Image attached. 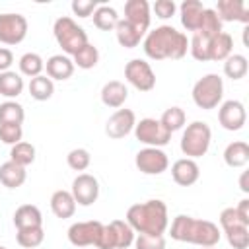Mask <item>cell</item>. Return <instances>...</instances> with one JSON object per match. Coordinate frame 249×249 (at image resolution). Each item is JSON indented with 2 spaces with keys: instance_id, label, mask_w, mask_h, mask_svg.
I'll return each mask as SVG.
<instances>
[{
  "instance_id": "obj_24",
  "label": "cell",
  "mask_w": 249,
  "mask_h": 249,
  "mask_svg": "<svg viewBox=\"0 0 249 249\" xmlns=\"http://www.w3.org/2000/svg\"><path fill=\"white\" fill-rule=\"evenodd\" d=\"M14 226H16V230L41 228L43 226V214L35 204H21L14 212Z\"/></svg>"
},
{
  "instance_id": "obj_27",
  "label": "cell",
  "mask_w": 249,
  "mask_h": 249,
  "mask_svg": "<svg viewBox=\"0 0 249 249\" xmlns=\"http://www.w3.org/2000/svg\"><path fill=\"white\" fill-rule=\"evenodd\" d=\"M115 35H117V41L121 47L124 49H134L140 45V41L144 39L146 33H142L140 29H136L134 25H130L126 19H119L117 27H115Z\"/></svg>"
},
{
  "instance_id": "obj_41",
  "label": "cell",
  "mask_w": 249,
  "mask_h": 249,
  "mask_svg": "<svg viewBox=\"0 0 249 249\" xmlns=\"http://www.w3.org/2000/svg\"><path fill=\"white\" fill-rule=\"evenodd\" d=\"M66 163L74 171H86L89 167V163H91V156H89V152L86 148H74V150L68 152Z\"/></svg>"
},
{
  "instance_id": "obj_45",
  "label": "cell",
  "mask_w": 249,
  "mask_h": 249,
  "mask_svg": "<svg viewBox=\"0 0 249 249\" xmlns=\"http://www.w3.org/2000/svg\"><path fill=\"white\" fill-rule=\"evenodd\" d=\"M97 2L95 0H74L72 2V12H74V16H78V18H89L95 10H97Z\"/></svg>"
},
{
  "instance_id": "obj_16",
  "label": "cell",
  "mask_w": 249,
  "mask_h": 249,
  "mask_svg": "<svg viewBox=\"0 0 249 249\" xmlns=\"http://www.w3.org/2000/svg\"><path fill=\"white\" fill-rule=\"evenodd\" d=\"M136 115L132 109H117L105 123V134L113 140H121L134 130Z\"/></svg>"
},
{
  "instance_id": "obj_8",
  "label": "cell",
  "mask_w": 249,
  "mask_h": 249,
  "mask_svg": "<svg viewBox=\"0 0 249 249\" xmlns=\"http://www.w3.org/2000/svg\"><path fill=\"white\" fill-rule=\"evenodd\" d=\"M134 230L124 220H113L103 224L97 249H128L134 243Z\"/></svg>"
},
{
  "instance_id": "obj_30",
  "label": "cell",
  "mask_w": 249,
  "mask_h": 249,
  "mask_svg": "<svg viewBox=\"0 0 249 249\" xmlns=\"http://www.w3.org/2000/svg\"><path fill=\"white\" fill-rule=\"evenodd\" d=\"M27 89H29V95H31L35 101H47V99H51L53 93H54V84H53V80H51L49 76H43V74H41V76L31 78Z\"/></svg>"
},
{
  "instance_id": "obj_25",
  "label": "cell",
  "mask_w": 249,
  "mask_h": 249,
  "mask_svg": "<svg viewBox=\"0 0 249 249\" xmlns=\"http://www.w3.org/2000/svg\"><path fill=\"white\" fill-rule=\"evenodd\" d=\"M25 179H27L25 167L14 163L12 160H8V161H4L0 165V183L6 189H18V187H21L25 183Z\"/></svg>"
},
{
  "instance_id": "obj_9",
  "label": "cell",
  "mask_w": 249,
  "mask_h": 249,
  "mask_svg": "<svg viewBox=\"0 0 249 249\" xmlns=\"http://www.w3.org/2000/svg\"><path fill=\"white\" fill-rule=\"evenodd\" d=\"M132 132H134V138L140 144H146L148 148H161V146L169 144V140H171V132H167L163 128L160 119H152V117L140 119L134 124Z\"/></svg>"
},
{
  "instance_id": "obj_33",
  "label": "cell",
  "mask_w": 249,
  "mask_h": 249,
  "mask_svg": "<svg viewBox=\"0 0 249 249\" xmlns=\"http://www.w3.org/2000/svg\"><path fill=\"white\" fill-rule=\"evenodd\" d=\"M249 70V62H247V56L243 54H230L226 60H224V74L230 78V80H241L245 78Z\"/></svg>"
},
{
  "instance_id": "obj_29",
  "label": "cell",
  "mask_w": 249,
  "mask_h": 249,
  "mask_svg": "<svg viewBox=\"0 0 249 249\" xmlns=\"http://www.w3.org/2000/svg\"><path fill=\"white\" fill-rule=\"evenodd\" d=\"M212 39L214 37H208V35L198 33V31L193 33V37L189 41V51H191V54H193L195 60H198V62L210 60V45H212Z\"/></svg>"
},
{
  "instance_id": "obj_4",
  "label": "cell",
  "mask_w": 249,
  "mask_h": 249,
  "mask_svg": "<svg viewBox=\"0 0 249 249\" xmlns=\"http://www.w3.org/2000/svg\"><path fill=\"white\" fill-rule=\"evenodd\" d=\"M53 33H54V39L58 43V47L62 49V53L66 56H74L84 45H88V33L84 31L82 25H78L72 18L68 16H62L54 21L53 25Z\"/></svg>"
},
{
  "instance_id": "obj_10",
  "label": "cell",
  "mask_w": 249,
  "mask_h": 249,
  "mask_svg": "<svg viewBox=\"0 0 249 249\" xmlns=\"http://www.w3.org/2000/svg\"><path fill=\"white\" fill-rule=\"evenodd\" d=\"M124 78L138 91H152L156 88V74H154L150 62H146L142 58H132L126 62Z\"/></svg>"
},
{
  "instance_id": "obj_2",
  "label": "cell",
  "mask_w": 249,
  "mask_h": 249,
  "mask_svg": "<svg viewBox=\"0 0 249 249\" xmlns=\"http://www.w3.org/2000/svg\"><path fill=\"white\" fill-rule=\"evenodd\" d=\"M169 235L171 239L181 243H191L198 247H216L222 237V231L210 220H198L187 214H179L171 222Z\"/></svg>"
},
{
  "instance_id": "obj_23",
  "label": "cell",
  "mask_w": 249,
  "mask_h": 249,
  "mask_svg": "<svg viewBox=\"0 0 249 249\" xmlns=\"http://www.w3.org/2000/svg\"><path fill=\"white\" fill-rule=\"evenodd\" d=\"M51 210H53V214H54L56 218H60V220L72 218L74 212H76V200H74L72 193H70V191H64V189L54 191V193L51 195Z\"/></svg>"
},
{
  "instance_id": "obj_1",
  "label": "cell",
  "mask_w": 249,
  "mask_h": 249,
  "mask_svg": "<svg viewBox=\"0 0 249 249\" xmlns=\"http://www.w3.org/2000/svg\"><path fill=\"white\" fill-rule=\"evenodd\" d=\"M142 49L152 60H179L189 51V39L173 25H160L146 33Z\"/></svg>"
},
{
  "instance_id": "obj_44",
  "label": "cell",
  "mask_w": 249,
  "mask_h": 249,
  "mask_svg": "<svg viewBox=\"0 0 249 249\" xmlns=\"http://www.w3.org/2000/svg\"><path fill=\"white\" fill-rule=\"evenodd\" d=\"M152 10H154L156 18H160V19H169V18L175 16L177 4H175L173 0H156L154 6H152Z\"/></svg>"
},
{
  "instance_id": "obj_22",
  "label": "cell",
  "mask_w": 249,
  "mask_h": 249,
  "mask_svg": "<svg viewBox=\"0 0 249 249\" xmlns=\"http://www.w3.org/2000/svg\"><path fill=\"white\" fill-rule=\"evenodd\" d=\"M74 68H76V66H74L72 58L66 56V54H53V56L47 60V64H45L47 76H49L51 80H60V82L68 80V78L74 74Z\"/></svg>"
},
{
  "instance_id": "obj_28",
  "label": "cell",
  "mask_w": 249,
  "mask_h": 249,
  "mask_svg": "<svg viewBox=\"0 0 249 249\" xmlns=\"http://www.w3.org/2000/svg\"><path fill=\"white\" fill-rule=\"evenodd\" d=\"M23 88H25V84H23L21 74H18V72H14V70L0 72V95L12 99V97L21 95Z\"/></svg>"
},
{
  "instance_id": "obj_31",
  "label": "cell",
  "mask_w": 249,
  "mask_h": 249,
  "mask_svg": "<svg viewBox=\"0 0 249 249\" xmlns=\"http://www.w3.org/2000/svg\"><path fill=\"white\" fill-rule=\"evenodd\" d=\"M233 51V39L230 33L222 31L220 35H216L212 39V45H210V60L214 62H220V60H226Z\"/></svg>"
},
{
  "instance_id": "obj_46",
  "label": "cell",
  "mask_w": 249,
  "mask_h": 249,
  "mask_svg": "<svg viewBox=\"0 0 249 249\" xmlns=\"http://www.w3.org/2000/svg\"><path fill=\"white\" fill-rule=\"evenodd\" d=\"M12 64H14V54H12V51L6 49V47H0V72L10 70Z\"/></svg>"
},
{
  "instance_id": "obj_35",
  "label": "cell",
  "mask_w": 249,
  "mask_h": 249,
  "mask_svg": "<svg viewBox=\"0 0 249 249\" xmlns=\"http://www.w3.org/2000/svg\"><path fill=\"white\" fill-rule=\"evenodd\" d=\"M25 119V111H23V105L18 103V101H4L0 103V124L4 123H10V124H21Z\"/></svg>"
},
{
  "instance_id": "obj_6",
  "label": "cell",
  "mask_w": 249,
  "mask_h": 249,
  "mask_svg": "<svg viewBox=\"0 0 249 249\" xmlns=\"http://www.w3.org/2000/svg\"><path fill=\"white\" fill-rule=\"evenodd\" d=\"M224 97V80L218 74H204L193 86V101L198 109L210 111L222 103Z\"/></svg>"
},
{
  "instance_id": "obj_14",
  "label": "cell",
  "mask_w": 249,
  "mask_h": 249,
  "mask_svg": "<svg viewBox=\"0 0 249 249\" xmlns=\"http://www.w3.org/2000/svg\"><path fill=\"white\" fill-rule=\"evenodd\" d=\"M218 121L222 124V128L230 130V132H235V130H241L245 121H247V111H245V105L237 99H228L224 103H220V109H218Z\"/></svg>"
},
{
  "instance_id": "obj_15",
  "label": "cell",
  "mask_w": 249,
  "mask_h": 249,
  "mask_svg": "<svg viewBox=\"0 0 249 249\" xmlns=\"http://www.w3.org/2000/svg\"><path fill=\"white\" fill-rule=\"evenodd\" d=\"M76 204L80 206H91L97 196H99V181L89 175V173H80L74 181H72V189H70Z\"/></svg>"
},
{
  "instance_id": "obj_17",
  "label": "cell",
  "mask_w": 249,
  "mask_h": 249,
  "mask_svg": "<svg viewBox=\"0 0 249 249\" xmlns=\"http://www.w3.org/2000/svg\"><path fill=\"white\" fill-rule=\"evenodd\" d=\"M130 25H134L136 29H140L142 33L148 31L150 27V4L146 0H126L124 2V18Z\"/></svg>"
},
{
  "instance_id": "obj_40",
  "label": "cell",
  "mask_w": 249,
  "mask_h": 249,
  "mask_svg": "<svg viewBox=\"0 0 249 249\" xmlns=\"http://www.w3.org/2000/svg\"><path fill=\"white\" fill-rule=\"evenodd\" d=\"M196 31L198 33H204L208 37H216V35L222 33V21H220L218 14L214 12V8H204L202 21H200V27Z\"/></svg>"
},
{
  "instance_id": "obj_11",
  "label": "cell",
  "mask_w": 249,
  "mask_h": 249,
  "mask_svg": "<svg viewBox=\"0 0 249 249\" xmlns=\"http://www.w3.org/2000/svg\"><path fill=\"white\" fill-rule=\"evenodd\" d=\"M134 163L144 175H161L169 167V158L161 148H142L134 156Z\"/></svg>"
},
{
  "instance_id": "obj_34",
  "label": "cell",
  "mask_w": 249,
  "mask_h": 249,
  "mask_svg": "<svg viewBox=\"0 0 249 249\" xmlns=\"http://www.w3.org/2000/svg\"><path fill=\"white\" fill-rule=\"evenodd\" d=\"M160 123L163 124V128H165L167 132L173 134V132H177V130H181V128L185 126L187 115H185V111H183L181 107L173 105V107H169V109L163 111V115L160 117Z\"/></svg>"
},
{
  "instance_id": "obj_50",
  "label": "cell",
  "mask_w": 249,
  "mask_h": 249,
  "mask_svg": "<svg viewBox=\"0 0 249 249\" xmlns=\"http://www.w3.org/2000/svg\"><path fill=\"white\" fill-rule=\"evenodd\" d=\"M0 249H6V247H4V245H0Z\"/></svg>"
},
{
  "instance_id": "obj_48",
  "label": "cell",
  "mask_w": 249,
  "mask_h": 249,
  "mask_svg": "<svg viewBox=\"0 0 249 249\" xmlns=\"http://www.w3.org/2000/svg\"><path fill=\"white\" fill-rule=\"evenodd\" d=\"M247 177H249V173H247V171H243V173H241V177H239V187H241V191H243V193H249Z\"/></svg>"
},
{
  "instance_id": "obj_49",
  "label": "cell",
  "mask_w": 249,
  "mask_h": 249,
  "mask_svg": "<svg viewBox=\"0 0 249 249\" xmlns=\"http://www.w3.org/2000/svg\"><path fill=\"white\" fill-rule=\"evenodd\" d=\"M200 249H214V247H200Z\"/></svg>"
},
{
  "instance_id": "obj_43",
  "label": "cell",
  "mask_w": 249,
  "mask_h": 249,
  "mask_svg": "<svg viewBox=\"0 0 249 249\" xmlns=\"http://www.w3.org/2000/svg\"><path fill=\"white\" fill-rule=\"evenodd\" d=\"M136 249H165V239L163 235H148V233H138L134 235Z\"/></svg>"
},
{
  "instance_id": "obj_5",
  "label": "cell",
  "mask_w": 249,
  "mask_h": 249,
  "mask_svg": "<svg viewBox=\"0 0 249 249\" xmlns=\"http://www.w3.org/2000/svg\"><path fill=\"white\" fill-rule=\"evenodd\" d=\"M212 142V130L204 121H193L181 134V152L189 160L202 158Z\"/></svg>"
},
{
  "instance_id": "obj_47",
  "label": "cell",
  "mask_w": 249,
  "mask_h": 249,
  "mask_svg": "<svg viewBox=\"0 0 249 249\" xmlns=\"http://www.w3.org/2000/svg\"><path fill=\"white\" fill-rule=\"evenodd\" d=\"M235 212H237V216H239L243 222H247V224H249V198L239 200V204L235 206Z\"/></svg>"
},
{
  "instance_id": "obj_36",
  "label": "cell",
  "mask_w": 249,
  "mask_h": 249,
  "mask_svg": "<svg viewBox=\"0 0 249 249\" xmlns=\"http://www.w3.org/2000/svg\"><path fill=\"white\" fill-rule=\"evenodd\" d=\"M72 62H74V66H78V68H82V70L93 68V66L99 62V51H97V47L91 45V43L84 45V47L72 56Z\"/></svg>"
},
{
  "instance_id": "obj_21",
  "label": "cell",
  "mask_w": 249,
  "mask_h": 249,
  "mask_svg": "<svg viewBox=\"0 0 249 249\" xmlns=\"http://www.w3.org/2000/svg\"><path fill=\"white\" fill-rule=\"evenodd\" d=\"M126 99H128V88L119 80H111L101 88V101L105 107L121 109Z\"/></svg>"
},
{
  "instance_id": "obj_42",
  "label": "cell",
  "mask_w": 249,
  "mask_h": 249,
  "mask_svg": "<svg viewBox=\"0 0 249 249\" xmlns=\"http://www.w3.org/2000/svg\"><path fill=\"white\" fill-rule=\"evenodd\" d=\"M21 136H23L21 124H10V123L0 124V142H4L8 146H14V144L21 142Z\"/></svg>"
},
{
  "instance_id": "obj_38",
  "label": "cell",
  "mask_w": 249,
  "mask_h": 249,
  "mask_svg": "<svg viewBox=\"0 0 249 249\" xmlns=\"http://www.w3.org/2000/svg\"><path fill=\"white\" fill-rule=\"evenodd\" d=\"M10 160L14 163L21 165V167L31 165L35 161V146L29 144V142H23V140L18 142V144H14L12 150H10Z\"/></svg>"
},
{
  "instance_id": "obj_13",
  "label": "cell",
  "mask_w": 249,
  "mask_h": 249,
  "mask_svg": "<svg viewBox=\"0 0 249 249\" xmlns=\"http://www.w3.org/2000/svg\"><path fill=\"white\" fill-rule=\"evenodd\" d=\"M27 35V19L21 14H0V43L19 45Z\"/></svg>"
},
{
  "instance_id": "obj_3",
  "label": "cell",
  "mask_w": 249,
  "mask_h": 249,
  "mask_svg": "<svg viewBox=\"0 0 249 249\" xmlns=\"http://www.w3.org/2000/svg\"><path fill=\"white\" fill-rule=\"evenodd\" d=\"M134 233H148V235H163L169 228L167 206L160 198H152L146 202H136L126 210L124 220Z\"/></svg>"
},
{
  "instance_id": "obj_32",
  "label": "cell",
  "mask_w": 249,
  "mask_h": 249,
  "mask_svg": "<svg viewBox=\"0 0 249 249\" xmlns=\"http://www.w3.org/2000/svg\"><path fill=\"white\" fill-rule=\"evenodd\" d=\"M119 19L121 18L117 10L111 6H97V10L93 12V25L101 31H115Z\"/></svg>"
},
{
  "instance_id": "obj_39",
  "label": "cell",
  "mask_w": 249,
  "mask_h": 249,
  "mask_svg": "<svg viewBox=\"0 0 249 249\" xmlns=\"http://www.w3.org/2000/svg\"><path fill=\"white\" fill-rule=\"evenodd\" d=\"M43 239H45L43 226L41 228H23V230H18V233H16V241L25 249L39 247L43 243Z\"/></svg>"
},
{
  "instance_id": "obj_19",
  "label": "cell",
  "mask_w": 249,
  "mask_h": 249,
  "mask_svg": "<svg viewBox=\"0 0 249 249\" xmlns=\"http://www.w3.org/2000/svg\"><path fill=\"white\" fill-rule=\"evenodd\" d=\"M171 177L177 185L181 187H191L198 181L200 177V167L195 160H189V158H181L177 161H173L171 165Z\"/></svg>"
},
{
  "instance_id": "obj_37",
  "label": "cell",
  "mask_w": 249,
  "mask_h": 249,
  "mask_svg": "<svg viewBox=\"0 0 249 249\" xmlns=\"http://www.w3.org/2000/svg\"><path fill=\"white\" fill-rule=\"evenodd\" d=\"M19 72L27 78H35V76H41V72L45 70V60L37 54V53H25L21 54L19 58Z\"/></svg>"
},
{
  "instance_id": "obj_26",
  "label": "cell",
  "mask_w": 249,
  "mask_h": 249,
  "mask_svg": "<svg viewBox=\"0 0 249 249\" xmlns=\"http://www.w3.org/2000/svg\"><path fill=\"white\" fill-rule=\"evenodd\" d=\"M224 161L228 167H243L249 163V144L243 140H233L224 150Z\"/></svg>"
},
{
  "instance_id": "obj_20",
  "label": "cell",
  "mask_w": 249,
  "mask_h": 249,
  "mask_svg": "<svg viewBox=\"0 0 249 249\" xmlns=\"http://www.w3.org/2000/svg\"><path fill=\"white\" fill-rule=\"evenodd\" d=\"M202 14H204V6L198 0H185L179 6V16H181V25L187 31H196L200 27L202 21Z\"/></svg>"
},
{
  "instance_id": "obj_7",
  "label": "cell",
  "mask_w": 249,
  "mask_h": 249,
  "mask_svg": "<svg viewBox=\"0 0 249 249\" xmlns=\"http://www.w3.org/2000/svg\"><path fill=\"white\" fill-rule=\"evenodd\" d=\"M218 222H220V231L226 233V239L233 249H247L249 247V224L237 216L233 206L224 208L220 212Z\"/></svg>"
},
{
  "instance_id": "obj_12",
  "label": "cell",
  "mask_w": 249,
  "mask_h": 249,
  "mask_svg": "<svg viewBox=\"0 0 249 249\" xmlns=\"http://www.w3.org/2000/svg\"><path fill=\"white\" fill-rule=\"evenodd\" d=\"M101 231H103V224L99 220L74 222L68 228V241L74 247H88V245H95L97 247Z\"/></svg>"
},
{
  "instance_id": "obj_18",
  "label": "cell",
  "mask_w": 249,
  "mask_h": 249,
  "mask_svg": "<svg viewBox=\"0 0 249 249\" xmlns=\"http://www.w3.org/2000/svg\"><path fill=\"white\" fill-rule=\"evenodd\" d=\"M214 12L220 21H241L249 23V8L243 0H218Z\"/></svg>"
}]
</instances>
